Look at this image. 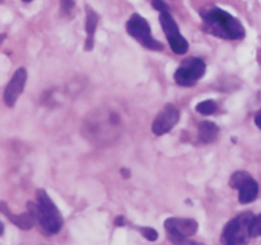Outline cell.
I'll list each match as a JSON object with an SVG mask.
<instances>
[{
	"instance_id": "obj_12",
	"label": "cell",
	"mask_w": 261,
	"mask_h": 245,
	"mask_svg": "<svg viewBox=\"0 0 261 245\" xmlns=\"http://www.w3.org/2000/svg\"><path fill=\"white\" fill-rule=\"evenodd\" d=\"M87 10V20H86V30H87V40H86V51H92L94 46V33H96L97 24H98L99 15L92 9L89 5L86 7Z\"/></svg>"
},
{
	"instance_id": "obj_22",
	"label": "cell",
	"mask_w": 261,
	"mask_h": 245,
	"mask_svg": "<svg viewBox=\"0 0 261 245\" xmlns=\"http://www.w3.org/2000/svg\"><path fill=\"white\" fill-rule=\"evenodd\" d=\"M121 175H124L125 178H129V177H130V170H127V169H121Z\"/></svg>"
},
{
	"instance_id": "obj_15",
	"label": "cell",
	"mask_w": 261,
	"mask_h": 245,
	"mask_svg": "<svg viewBox=\"0 0 261 245\" xmlns=\"http://www.w3.org/2000/svg\"><path fill=\"white\" fill-rule=\"evenodd\" d=\"M249 177H250V174L247 172L239 170V172H236L232 174L231 179H229V186H231V188H233V190H239L240 186H241L242 183H244Z\"/></svg>"
},
{
	"instance_id": "obj_10",
	"label": "cell",
	"mask_w": 261,
	"mask_h": 245,
	"mask_svg": "<svg viewBox=\"0 0 261 245\" xmlns=\"http://www.w3.org/2000/svg\"><path fill=\"white\" fill-rule=\"evenodd\" d=\"M0 210H2V212L4 213V215L7 216V218L9 219L15 226H18V228L22 229V230H30V229L33 228L36 221H37L35 216H33V213L30 212V211H27V212L24 213H20V215L18 216L12 215V212L7 208L5 202H2V205H0Z\"/></svg>"
},
{
	"instance_id": "obj_6",
	"label": "cell",
	"mask_w": 261,
	"mask_h": 245,
	"mask_svg": "<svg viewBox=\"0 0 261 245\" xmlns=\"http://www.w3.org/2000/svg\"><path fill=\"white\" fill-rule=\"evenodd\" d=\"M160 23L162 27L163 32H165L166 37H167L170 47L176 55H184L188 52L189 43L185 40L184 36H181L180 28H178L177 23L170 14V12H163L160 14Z\"/></svg>"
},
{
	"instance_id": "obj_21",
	"label": "cell",
	"mask_w": 261,
	"mask_h": 245,
	"mask_svg": "<svg viewBox=\"0 0 261 245\" xmlns=\"http://www.w3.org/2000/svg\"><path fill=\"white\" fill-rule=\"evenodd\" d=\"M124 218H122V216H119V218L116 219V220H115V224H116L117 226H124L125 224H124Z\"/></svg>"
},
{
	"instance_id": "obj_23",
	"label": "cell",
	"mask_w": 261,
	"mask_h": 245,
	"mask_svg": "<svg viewBox=\"0 0 261 245\" xmlns=\"http://www.w3.org/2000/svg\"><path fill=\"white\" fill-rule=\"evenodd\" d=\"M0 225H2V229H0V235H3V234H4V224L0 223Z\"/></svg>"
},
{
	"instance_id": "obj_7",
	"label": "cell",
	"mask_w": 261,
	"mask_h": 245,
	"mask_svg": "<svg viewBox=\"0 0 261 245\" xmlns=\"http://www.w3.org/2000/svg\"><path fill=\"white\" fill-rule=\"evenodd\" d=\"M165 228L168 239L172 243L181 244L188 241L190 236L195 235L198 231V223L193 219L170 218L165 221Z\"/></svg>"
},
{
	"instance_id": "obj_17",
	"label": "cell",
	"mask_w": 261,
	"mask_h": 245,
	"mask_svg": "<svg viewBox=\"0 0 261 245\" xmlns=\"http://www.w3.org/2000/svg\"><path fill=\"white\" fill-rule=\"evenodd\" d=\"M140 233H142V235L144 236L147 240L149 241H155L158 239V233L157 230H154L153 228H140L139 229Z\"/></svg>"
},
{
	"instance_id": "obj_20",
	"label": "cell",
	"mask_w": 261,
	"mask_h": 245,
	"mask_svg": "<svg viewBox=\"0 0 261 245\" xmlns=\"http://www.w3.org/2000/svg\"><path fill=\"white\" fill-rule=\"evenodd\" d=\"M255 125L261 130V111H259V113L255 116Z\"/></svg>"
},
{
	"instance_id": "obj_2",
	"label": "cell",
	"mask_w": 261,
	"mask_h": 245,
	"mask_svg": "<svg viewBox=\"0 0 261 245\" xmlns=\"http://www.w3.org/2000/svg\"><path fill=\"white\" fill-rule=\"evenodd\" d=\"M36 200L37 203L27 202V208L33 213L37 223L40 224L43 231L47 234H56L63 228V216L55 206L45 190L36 191Z\"/></svg>"
},
{
	"instance_id": "obj_1",
	"label": "cell",
	"mask_w": 261,
	"mask_h": 245,
	"mask_svg": "<svg viewBox=\"0 0 261 245\" xmlns=\"http://www.w3.org/2000/svg\"><path fill=\"white\" fill-rule=\"evenodd\" d=\"M201 18L203 29L214 37L223 40H242L246 35L242 23L221 8L212 7L203 9Z\"/></svg>"
},
{
	"instance_id": "obj_18",
	"label": "cell",
	"mask_w": 261,
	"mask_h": 245,
	"mask_svg": "<svg viewBox=\"0 0 261 245\" xmlns=\"http://www.w3.org/2000/svg\"><path fill=\"white\" fill-rule=\"evenodd\" d=\"M152 7L154 8L155 10H158L160 13L163 12H168V5L166 4L165 0H152Z\"/></svg>"
},
{
	"instance_id": "obj_4",
	"label": "cell",
	"mask_w": 261,
	"mask_h": 245,
	"mask_svg": "<svg viewBox=\"0 0 261 245\" xmlns=\"http://www.w3.org/2000/svg\"><path fill=\"white\" fill-rule=\"evenodd\" d=\"M126 30L133 38L138 41L145 48L152 51H162L165 46L152 37L150 35V25L147 19L139 14H133L126 23Z\"/></svg>"
},
{
	"instance_id": "obj_8",
	"label": "cell",
	"mask_w": 261,
	"mask_h": 245,
	"mask_svg": "<svg viewBox=\"0 0 261 245\" xmlns=\"http://www.w3.org/2000/svg\"><path fill=\"white\" fill-rule=\"evenodd\" d=\"M178 119H180L178 109L173 104H167L155 116L152 124V132L155 136H163L177 125Z\"/></svg>"
},
{
	"instance_id": "obj_5",
	"label": "cell",
	"mask_w": 261,
	"mask_h": 245,
	"mask_svg": "<svg viewBox=\"0 0 261 245\" xmlns=\"http://www.w3.org/2000/svg\"><path fill=\"white\" fill-rule=\"evenodd\" d=\"M206 65L201 58L188 57L175 73V81L181 86H193L205 75Z\"/></svg>"
},
{
	"instance_id": "obj_11",
	"label": "cell",
	"mask_w": 261,
	"mask_h": 245,
	"mask_svg": "<svg viewBox=\"0 0 261 245\" xmlns=\"http://www.w3.org/2000/svg\"><path fill=\"white\" fill-rule=\"evenodd\" d=\"M239 201L242 205H246V203H251L252 201L256 200L257 193H259V185H257L256 180L250 175L241 186H240L239 190Z\"/></svg>"
},
{
	"instance_id": "obj_19",
	"label": "cell",
	"mask_w": 261,
	"mask_h": 245,
	"mask_svg": "<svg viewBox=\"0 0 261 245\" xmlns=\"http://www.w3.org/2000/svg\"><path fill=\"white\" fill-rule=\"evenodd\" d=\"M61 10L64 13H69L75 5V0H61Z\"/></svg>"
},
{
	"instance_id": "obj_16",
	"label": "cell",
	"mask_w": 261,
	"mask_h": 245,
	"mask_svg": "<svg viewBox=\"0 0 261 245\" xmlns=\"http://www.w3.org/2000/svg\"><path fill=\"white\" fill-rule=\"evenodd\" d=\"M250 235H251V238H256V236L261 235V213L255 216L254 220H252L251 225H250Z\"/></svg>"
},
{
	"instance_id": "obj_3",
	"label": "cell",
	"mask_w": 261,
	"mask_h": 245,
	"mask_svg": "<svg viewBox=\"0 0 261 245\" xmlns=\"http://www.w3.org/2000/svg\"><path fill=\"white\" fill-rule=\"evenodd\" d=\"M252 212H242L237 218L232 219L223 229L222 243L227 245H240L247 243L250 235V225L254 220Z\"/></svg>"
},
{
	"instance_id": "obj_9",
	"label": "cell",
	"mask_w": 261,
	"mask_h": 245,
	"mask_svg": "<svg viewBox=\"0 0 261 245\" xmlns=\"http://www.w3.org/2000/svg\"><path fill=\"white\" fill-rule=\"evenodd\" d=\"M27 83V70L24 68L17 69L4 90V102L8 107H14L18 98L24 90Z\"/></svg>"
},
{
	"instance_id": "obj_13",
	"label": "cell",
	"mask_w": 261,
	"mask_h": 245,
	"mask_svg": "<svg viewBox=\"0 0 261 245\" xmlns=\"http://www.w3.org/2000/svg\"><path fill=\"white\" fill-rule=\"evenodd\" d=\"M219 135V127L217 126L214 122L212 121H204L201 122L200 126H199L198 136L199 141L203 142V144H211L214 140L218 137Z\"/></svg>"
},
{
	"instance_id": "obj_24",
	"label": "cell",
	"mask_w": 261,
	"mask_h": 245,
	"mask_svg": "<svg viewBox=\"0 0 261 245\" xmlns=\"http://www.w3.org/2000/svg\"><path fill=\"white\" fill-rule=\"evenodd\" d=\"M23 2H24V3H30V2H32V0H23Z\"/></svg>"
},
{
	"instance_id": "obj_14",
	"label": "cell",
	"mask_w": 261,
	"mask_h": 245,
	"mask_svg": "<svg viewBox=\"0 0 261 245\" xmlns=\"http://www.w3.org/2000/svg\"><path fill=\"white\" fill-rule=\"evenodd\" d=\"M218 106H217L216 102L213 99H208V101H203L199 104H196L195 109L196 112H199L200 114H204V116H211L214 112L217 111Z\"/></svg>"
}]
</instances>
